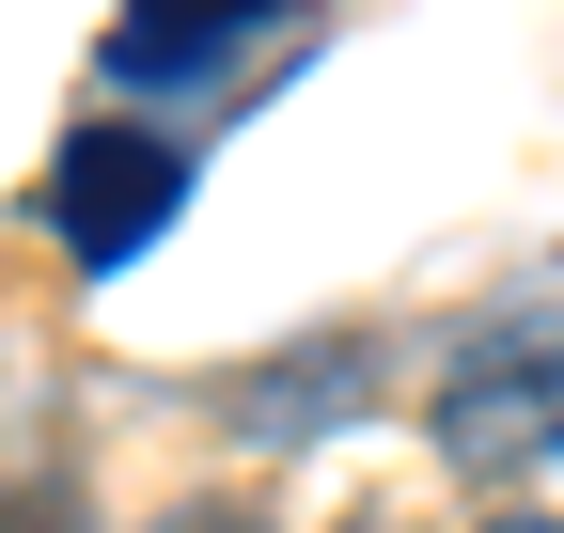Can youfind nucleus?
<instances>
[{"label":"nucleus","instance_id":"nucleus-1","mask_svg":"<svg viewBox=\"0 0 564 533\" xmlns=\"http://www.w3.org/2000/svg\"><path fill=\"white\" fill-rule=\"evenodd\" d=\"M423 424L470 487H533L564 471V298H518L440 346V392H423Z\"/></svg>","mask_w":564,"mask_h":533},{"label":"nucleus","instance_id":"nucleus-5","mask_svg":"<svg viewBox=\"0 0 564 533\" xmlns=\"http://www.w3.org/2000/svg\"><path fill=\"white\" fill-rule=\"evenodd\" d=\"M486 533H564V518H486Z\"/></svg>","mask_w":564,"mask_h":533},{"label":"nucleus","instance_id":"nucleus-3","mask_svg":"<svg viewBox=\"0 0 564 533\" xmlns=\"http://www.w3.org/2000/svg\"><path fill=\"white\" fill-rule=\"evenodd\" d=\"M267 17H282V0H110L95 63H110L126 95H173V79H220V63H236Z\"/></svg>","mask_w":564,"mask_h":533},{"label":"nucleus","instance_id":"nucleus-4","mask_svg":"<svg viewBox=\"0 0 564 533\" xmlns=\"http://www.w3.org/2000/svg\"><path fill=\"white\" fill-rule=\"evenodd\" d=\"M0 533H95L79 487H0Z\"/></svg>","mask_w":564,"mask_h":533},{"label":"nucleus","instance_id":"nucleus-2","mask_svg":"<svg viewBox=\"0 0 564 533\" xmlns=\"http://www.w3.org/2000/svg\"><path fill=\"white\" fill-rule=\"evenodd\" d=\"M173 205H188V142H158V126H63V157L32 173V220L63 236L79 283L141 266V236H158Z\"/></svg>","mask_w":564,"mask_h":533}]
</instances>
